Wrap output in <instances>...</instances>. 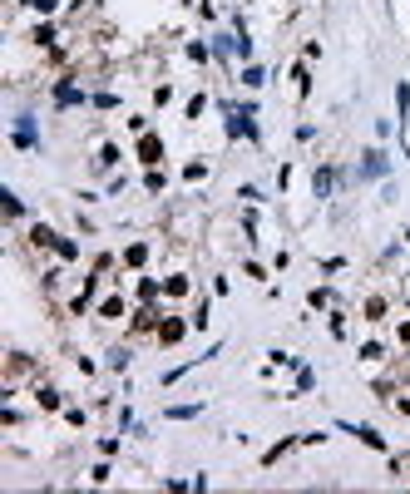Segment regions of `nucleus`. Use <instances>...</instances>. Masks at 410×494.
<instances>
[{
	"label": "nucleus",
	"instance_id": "f257e3e1",
	"mask_svg": "<svg viewBox=\"0 0 410 494\" xmlns=\"http://www.w3.org/2000/svg\"><path fill=\"white\" fill-rule=\"evenodd\" d=\"M10 144H15L20 154H35V149H40V134H35V114H15V124H10Z\"/></svg>",
	"mask_w": 410,
	"mask_h": 494
},
{
	"label": "nucleus",
	"instance_id": "f03ea898",
	"mask_svg": "<svg viewBox=\"0 0 410 494\" xmlns=\"http://www.w3.org/2000/svg\"><path fill=\"white\" fill-rule=\"evenodd\" d=\"M188 331H193V321H188V316H173V311H168V316L158 321V331H153V341H158V346H178V341H183Z\"/></svg>",
	"mask_w": 410,
	"mask_h": 494
},
{
	"label": "nucleus",
	"instance_id": "7ed1b4c3",
	"mask_svg": "<svg viewBox=\"0 0 410 494\" xmlns=\"http://www.w3.org/2000/svg\"><path fill=\"white\" fill-rule=\"evenodd\" d=\"M134 154H139L144 168H163V159H168V149H163L158 134H139V149H134Z\"/></svg>",
	"mask_w": 410,
	"mask_h": 494
},
{
	"label": "nucleus",
	"instance_id": "20e7f679",
	"mask_svg": "<svg viewBox=\"0 0 410 494\" xmlns=\"http://www.w3.org/2000/svg\"><path fill=\"white\" fill-rule=\"evenodd\" d=\"M336 425H341L346 435H356L366 450H376V455H391V445H386V435H381L376 425H351V420H336Z\"/></svg>",
	"mask_w": 410,
	"mask_h": 494
},
{
	"label": "nucleus",
	"instance_id": "39448f33",
	"mask_svg": "<svg viewBox=\"0 0 410 494\" xmlns=\"http://www.w3.org/2000/svg\"><path fill=\"white\" fill-rule=\"evenodd\" d=\"M50 99H55V109H75V104H90V95L65 75V80H55V90H50Z\"/></svg>",
	"mask_w": 410,
	"mask_h": 494
},
{
	"label": "nucleus",
	"instance_id": "423d86ee",
	"mask_svg": "<svg viewBox=\"0 0 410 494\" xmlns=\"http://www.w3.org/2000/svg\"><path fill=\"white\" fill-rule=\"evenodd\" d=\"M391 173V159H386V149H366L361 154V168H356V178H386Z\"/></svg>",
	"mask_w": 410,
	"mask_h": 494
},
{
	"label": "nucleus",
	"instance_id": "0eeeda50",
	"mask_svg": "<svg viewBox=\"0 0 410 494\" xmlns=\"http://www.w3.org/2000/svg\"><path fill=\"white\" fill-rule=\"evenodd\" d=\"M95 316H99V321H124V316H129V296L109 292L104 301H95Z\"/></svg>",
	"mask_w": 410,
	"mask_h": 494
},
{
	"label": "nucleus",
	"instance_id": "6e6552de",
	"mask_svg": "<svg viewBox=\"0 0 410 494\" xmlns=\"http://www.w3.org/2000/svg\"><path fill=\"white\" fill-rule=\"evenodd\" d=\"M336 178H341V173H336L331 163H321V168L311 173V193H316L321 203H326V198H331V188H336Z\"/></svg>",
	"mask_w": 410,
	"mask_h": 494
},
{
	"label": "nucleus",
	"instance_id": "1a4fd4ad",
	"mask_svg": "<svg viewBox=\"0 0 410 494\" xmlns=\"http://www.w3.org/2000/svg\"><path fill=\"white\" fill-rule=\"evenodd\" d=\"M297 445H302V435H287V440H277V445H272V450H262V470H272V465H277V460H282V455H292V450H297Z\"/></svg>",
	"mask_w": 410,
	"mask_h": 494
},
{
	"label": "nucleus",
	"instance_id": "9d476101",
	"mask_svg": "<svg viewBox=\"0 0 410 494\" xmlns=\"http://www.w3.org/2000/svg\"><path fill=\"white\" fill-rule=\"evenodd\" d=\"M188 292H193V277H188V272L163 277V296H168V301H178V296H188Z\"/></svg>",
	"mask_w": 410,
	"mask_h": 494
},
{
	"label": "nucleus",
	"instance_id": "9b49d317",
	"mask_svg": "<svg viewBox=\"0 0 410 494\" xmlns=\"http://www.w3.org/2000/svg\"><path fill=\"white\" fill-rule=\"evenodd\" d=\"M55 242H60V232H55L50 222H35V227H30V247H35V252H45V247H55Z\"/></svg>",
	"mask_w": 410,
	"mask_h": 494
},
{
	"label": "nucleus",
	"instance_id": "f8f14e48",
	"mask_svg": "<svg viewBox=\"0 0 410 494\" xmlns=\"http://www.w3.org/2000/svg\"><path fill=\"white\" fill-rule=\"evenodd\" d=\"M386 311H391V301H386L381 292H371L366 301H361V316H366V321H386Z\"/></svg>",
	"mask_w": 410,
	"mask_h": 494
},
{
	"label": "nucleus",
	"instance_id": "ddd939ff",
	"mask_svg": "<svg viewBox=\"0 0 410 494\" xmlns=\"http://www.w3.org/2000/svg\"><path fill=\"white\" fill-rule=\"evenodd\" d=\"M119 262H124V267H134V272H139V267H144V262H149V242H129V247H124V252H119Z\"/></svg>",
	"mask_w": 410,
	"mask_h": 494
},
{
	"label": "nucleus",
	"instance_id": "4468645a",
	"mask_svg": "<svg viewBox=\"0 0 410 494\" xmlns=\"http://www.w3.org/2000/svg\"><path fill=\"white\" fill-rule=\"evenodd\" d=\"M237 80H242V90H262V85H267V70H262V65H252V60H247V65H242V75H237Z\"/></svg>",
	"mask_w": 410,
	"mask_h": 494
},
{
	"label": "nucleus",
	"instance_id": "2eb2a0df",
	"mask_svg": "<svg viewBox=\"0 0 410 494\" xmlns=\"http://www.w3.org/2000/svg\"><path fill=\"white\" fill-rule=\"evenodd\" d=\"M30 40H35L40 50H55V40H60V30H55V25L45 20V25H35V35H30Z\"/></svg>",
	"mask_w": 410,
	"mask_h": 494
},
{
	"label": "nucleus",
	"instance_id": "dca6fc26",
	"mask_svg": "<svg viewBox=\"0 0 410 494\" xmlns=\"http://www.w3.org/2000/svg\"><path fill=\"white\" fill-rule=\"evenodd\" d=\"M207 311H212V301H207V296H198V301H193V311H188L193 331H207Z\"/></svg>",
	"mask_w": 410,
	"mask_h": 494
},
{
	"label": "nucleus",
	"instance_id": "f3484780",
	"mask_svg": "<svg viewBox=\"0 0 410 494\" xmlns=\"http://www.w3.org/2000/svg\"><path fill=\"white\" fill-rule=\"evenodd\" d=\"M35 405L40 410H60V391L55 386H35Z\"/></svg>",
	"mask_w": 410,
	"mask_h": 494
},
{
	"label": "nucleus",
	"instance_id": "a211bd4d",
	"mask_svg": "<svg viewBox=\"0 0 410 494\" xmlns=\"http://www.w3.org/2000/svg\"><path fill=\"white\" fill-rule=\"evenodd\" d=\"M292 85H297V95H302V99L311 95V70H307V65H302V60L292 65Z\"/></svg>",
	"mask_w": 410,
	"mask_h": 494
},
{
	"label": "nucleus",
	"instance_id": "6ab92c4d",
	"mask_svg": "<svg viewBox=\"0 0 410 494\" xmlns=\"http://www.w3.org/2000/svg\"><path fill=\"white\" fill-rule=\"evenodd\" d=\"M163 415H168V420H198V415H203V400H198V405H168Z\"/></svg>",
	"mask_w": 410,
	"mask_h": 494
},
{
	"label": "nucleus",
	"instance_id": "aec40b11",
	"mask_svg": "<svg viewBox=\"0 0 410 494\" xmlns=\"http://www.w3.org/2000/svg\"><path fill=\"white\" fill-rule=\"evenodd\" d=\"M406 114H410V85L401 80L396 85V119H401V129H406Z\"/></svg>",
	"mask_w": 410,
	"mask_h": 494
},
{
	"label": "nucleus",
	"instance_id": "412c9836",
	"mask_svg": "<svg viewBox=\"0 0 410 494\" xmlns=\"http://www.w3.org/2000/svg\"><path fill=\"white\" fill-rule=\"evenodd\" d=\"M114 163H119V144H99V159H95V168H114Z\"/></svg>",
	"mask_w": 410,
	"mask_h": 494
},
{
	"label": "nucleus",
	"instance_id": "4be33fe9",
	"mask_svg": "<svg viewBox=\"0 0 410 494\" xmlns=\"http://www.w3.org/2000/svg\"><path fill=\"white\" fill-rule=\"evenodd\" d=\"M144 188H149V193H163V188H168V173H163V168H149V173H144Z\"/></svg>",
	"mask_w": 410,
	"mask_h": 494
},
{
	"label": "nucleus",
	"instance_id": "5701e85b",
	"mask_svg": "<svg viewBox=\"0 0 410 494\" xmlns=\"http://www.w3.org/2000/svg\"><path fill=\"white\" fill-rule=\"evenodd\" d=\"M55 252H60V262H80V242H75V237H60Z\"/></svg>",
	"mask_w": 410,
	"mask_h": 494
},
{
	"label": "nucleus",
	"instance_id": "b1692460",
	"mask_svg": "<svg viewBox=\"0 0 410 494\" xmlns=\"http://www.w3.org/2000/svg\"><path fill=\"white\" fill-rule=\"evenodd\" d=\"M188 60H193V65H207V60H212V45H203V40H188Z\"/></svg>",
	"mask_w": 410,
	"mask_h": 494
},
{
	"label": "nucleus",
	"instance_id": "393cba45",
	"mask_svg": "<svg viewBox=\"0 0 410 494\" xmlns=\"http://www.w3.org/2000/svg\"><path fill=\"white\" fill-rule=\"evenodd\" d=\"M183 178H188V183H203V178H207V159H193V163H183Z\"/></svg>",
	"mask_w": 410,
	"mask_h": 494
},
{
	"label": "nucleus",
	"instance_id": "a878e982",
	"mask_svg": "<svg viewBox=\"0 0 410 494\" xmlns=\"http://www.w3.org/2000/svg\"><path fill=\"white\" fill-rule=\"evenodd\" d=\"M361 361H386V341H361Z\"/></svg>",
	"mask_w": 410,
	"mask_h": 494
},
{
	"label": "nucleus",
	"instance_id": "bb28decb",
	"mask_svg": "<svg viewBox=\"0 0 410 494\" xmlns=\"http://www.w3.org/2000/svg\"><path fill=\"white\" fill-rule=\"evenodd\" d=\"M129 356H134L129 346H114V351H109V371H129Z\"/></svg>",
	"mask_w": 410,
	"mask_h": 494
},
{
	"label": "nucleus",
	"instance_id": "cd10ccee",
	"mask_svg": "<svg viewBox=\"0 0 410 494\" xmlns=\"http://www.w3.org/2000/svg\"><path fill=\"white\" fill-rule=\"evenodd\" d=\"M307 306H311V311H326V306H331V292H326V287H311V292H307Z\"/></svg>",
	"mask_w": 410,
	"mask_h": 494
},
{
	"label": "nucleus",
	"instance_id": "c85d7f7f",
	"mask_svg": "<svg viewBox=\"0 0 410 494\" xmlns=\"http://www.w3.org/2000/svg\"><path fill=\"white\" fill-rule=\"evenodd\" d=\"M0 198H5V218H25V203H20V198L10 193V188H5Z\"/></svg>",
	"mask_w": 410,
	"mask_h": 494
},
{
	"label": "nucleus",
	"instance_id": "c756f323",
	"mask_svg": "<svg viewBox=\"0 0 410 494\" xmlns=\"http://www.w3.org/2000/svg\"><path fill=\"white\" fill-rule=\"evenodd\" d=\"M311 386H316V371H311V366H297V395L311 391Z\"/></svg>",
	"mask_w": 410,
	"mask_h": 494
},
{
	"label": "nucleus",
	"instance_id": "7c9ffc66",
	"mask_svg": "<svg viewBox=\"0 0 410 494\" xmlns=\"http://www.w3.org/2000/svg\"><path fill=\"white\" fill-rule=\"evenodd\" d=\"M203 109H207V95L198 90V95L188 99V119H203Z\"/></svg>",
	"mask_w": 410,
	"mask_h": 494
},
{
	"label": "nucleus",
	"instance_id": "2f4dec72",
	"mask_svg": "<svg viewBox=\"0 0 410 494\" xmlns=\"http://www.w3.org/2000/svg\"><path fill=\"white\" fill-rule=\"evenodd\" d=\"M331 336L346 341V311H331Z\"/></svg>",
	"mask_w": 410,
	"mask_h": 494
},
{
	"label": "nucleus",
	"instance_id": "473e14b6",
	"mask_svg": "<svg viewBox=\"0 0 410 494\" xmlns=\"http://www.w3.org/2000/svg\"><path fill=\"white\" fill-rule=\"evenodd\" d=\"M90 104H95V109H119V95L104 90V95H90Z\"/></svg>",
	"mask_w": 410,
	"mask_h": 494
},
{
	"label": "nucleus",
	"instance_id": "72a5a7b5",
	"mask_svg": "<svg viewBox=\"0 0 410 494\" xmlns=\"http://www.w3.org/2000/svg\"><path fill=\"white\" fill-rule=\"evenodd\" d=\"M237 198H242V203H262V188H257V183H242Z\"/></svg>",
	"mask_w": 410,
	"mask_h": 494
},
{
	"label": "nucleus",
	"instance_id": "f704fd0d",
	"mask_svg": "<svg viewBox=\"0 0 410 494\" xmlns=\"http://www.w3.org/2000/svg\"><path fill=\"white\" fill-rule=\"evenodd\" d=\"M242 272H247L252 282H267V267H262V262H242Z\"/></svg>",
	"mask_w": 410,
	"mask_h": 494
},
{
	"label": "nucleus",
	"instance_id": "c9c22d12",
	"mask_svg": "<svg viewBox=\"0 0 410 494\" xmlns=\"http://www.w3.org/2000/svg\"><path fill=\"white\" fill-rule=\"evenodd\" d=\"M25 5H30L35 15H55V5H60V0H25Z\"/></svg>",
	"mask_w": 410,
	"mask_h": 494
},
{
	"label": "nucleus",
	"instance_id": "e433bc0d",
	"mask_svg": "<svg viewBox=\"0 0 410 494\" xmlns=\"http://www.w3.org/2000/svg\"><path fill=\"white\" fill-rule=\"evenodd\" d=\"M316 267H321V272H341V267H346V257H321Z\"/></svg>",
	"mask_w": 410,
	"mask_h": 494
},
{
	"label": "nucleus",
	"instance_id": "4c0bfd02",
	"mask_svg": "<svg viewBox=\"0 0 410 494\" xmlns=\"http://www.w3.org/2000/svg\"><path fill=\"white\" fill-rule=\"evenodd\" d=\"M65 420H70V425H75V430H80V425H85V420H90V415H85V410H80V405H70V410H65Z\"/></svg>",
	"mask_w": 410,
	"mask_h": 494
},
{
	"label": "nucleus",
	"instance_id": "58836bf2",
	"mask_svg": "<svg viewBox=\"0 0 410 494\" xmlns=\"http://www.w3.org/2000/svg\"><path fill=\"white\" fill-rule=\"evenodd\" d=\"M99 455H119V435H104V440H99Z\"/></svg>",
	"mask_w": 410,
	"mask_h": 494
},
{
	"label": "nucleus",
	"instance_id": "ea45409f",
	"mask_svg": "<svg viewBox=\"0 0 410 494\" xmlns=\"http://www.w3.org/2000/svg\"><path fill=\"white\" fill-rule=\"evenodd\" d=\"M168 99H173V85H158V90H153V104H158V109H163Z\"/></svg>",
	"mask_w": 410,
	"mask_h": 494
},
{
	"label": "nucleus",
	"instance_id": "a19ab883",
	"mask_svg": "<svg viewBox=\"0 0 410 494\" xmlns=\"http://www.w3.org/2000/svg\"><path fill=\"white\" fill-rule=\"evenodd\" d=\"M109 475H114L109 465H95V470H90V480H95V485H109Z\"/></svg>",
	"mask_w": 410,
	"mask_h": 494
},
{
	"label": "nucleus",
	"instance_id": "79ce46f5",
	"mask_svg": "<svg viewBox=\"0 0 410 494\" xmlns=\"http://www.w3.org/2000/svg\"><path fill=\"white\" fill-rule=\"evenodd\" d=\"M396 341H401V346H410V321H401V326H396Z\"/></svg>",
	"mask_w": 410,
	"mask_h": 494
},
{
	"label": "nucleus",
	"instance_id": "37998d69",
	"mask_svg": "<svg viewBox=\"0 0 410 494\" xmlns=\"http://www.w3.org/2000/svg\"><path fill=\"white\" fill-rule=\"evenodd\" d=\"M401 237H406V242H410V227H406V232H401Z\"/></svg>",
	"mask_w": 410,
	"mask_h": 494
}]
</instances>
